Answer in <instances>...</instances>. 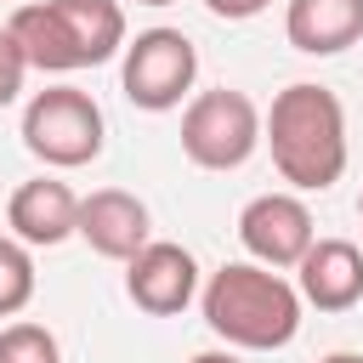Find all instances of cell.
<instances>
[{"instance_id":"1","label":"cell","mask_w":363,"mask_h":363,"mask_svg":"<svg viewBox=\"0 0 363 363\" xmlns=\"http://www.w3.org/2000/svg\"><path fill=\"white\" fill-rule=\"evenodd\" d=\"M261 136L272 147L278 176L301 193H323L346 170V108L329 85L312 79L284 85L261 119Z\"/></svg>"},{"instance_id":"2","label":"cell","mask_w":363,"mask_h":363,"mask_svg":"<svg viewBox=\"0 0 363 363\" xmlns=\"http://www.w3.org/2000/svg\"><path fill=\"white\" fill-rule=\"evenodd\" d=\"M204 323L233 352H278L301 329V289L261 261H227L199 289Z\"/></svg>"},{"instance_id":"3","label":"cell","mask_w":363,"mask_h":363,"mask_svg":"<svg viewBox=\"0 0 363 363\" xmlns=\"http://www.w3.org/2000/svg\"><path fill=\"white\" fill-rule=\"evenodd\" d=\"M6 28L23 45L28 68H40V74L96 68L125 51L119 0H23Z\"/></svg>"},{"instance_id":"4","label":"cell","mask_w":363,"mask_h":363,"mask_svg":"<svg viewBox=\"0 0 363 363\" xmlns=\"http://www.w3.org/2000/svg\"><path fill=\"white\" fill-rule=\"evenodd\" d=\"M102 142H108V119H102V108H96L91 91H79V85H45V91L28 96V108H23V147L40 164L79 170V164H91L102 153Z\"/></svg>"},{"instance_id":"5","label":"cell","mask_w":363,"mask_h":363,"mask_svg":"<svg viewBox=\"0 0 363 363\" xmlns=\"http://www.w3.org/2000/svg\"><path fill=\"white\" fill-rule=\"evenodd\" d=\"M255 147H261V108L244 91L216 85V91L187 96V108H182V153L199 170H238Z\"/></svg>"},{"instance_id":"6","label":"cell","mask_w":363,"mask_h":363,"mask_svg":"<svg viewBox=\"0 0 363 363\" xmlns=\"http://www.w3.org/2000/svg\"><path fill=\"white\" fill-rule=\"evenodd\" d=\"M199 79V45L182 28H142L119 51V91L142 113H170Z\"/></svg>"},{"instance_id":"7","label":"cell","mask_w":363,"mask_h":363,"mask_svg":"<svg viewBox=\"0 0 363 363\" xmlns=\"http://www.w3.org/2000/svg\"><path fill=\"white\" fill-rule=\"evenodd\" d=\"M125 295L136 312L147 318H176L187 312V301L199 295V261L193 250L170 244V238H147L130 261H125Z\"/></svg>"},{"instance_id":"8","label":"cell","mask_w":363,"mask_h":363,"mask_svg":"<svg viewBox=\"0 0 363 363\" xmlns=\"http://www.w3.org/2000/svg\"><path fill=\"white\" fill-rule=\"evenodd\" d=\"M318 238L306 199L295 193H255L238 210V244L261 261V267H295L306 255V244Z\"/></svg>"},{"instance_id":"9","label":"cell","mask_w":363,"mask_h":363,"mask_svg":"<svg viewBox=\"0 0 363 363\" xmlns=\"http://www.w3.org/2000/svg\"><path fill=\"white\" fill-rule=\"evenodd\" d=\"M295 289H301V306H318V312H352L363 301V250L352 238H312L306 255L295 261Z\"/></svg>"},{"instance_id":"10","label":"cell","mask_w":363,"mask_h":363,"mask_svg":"<svg viewBox=\"0 0 363 363\" xmlns=\"http://www.w3.org/2000/svg\"><path fill=\"white\" fill-rule=\"evenodd\" d=\"M74 233H79L96 255L130 261V255L153 238V216H147V204H142L136 193H125V187H96L91 199H79Z\"/></svg>"},{"instance_id":"11","label":"cell","mask_w":363,"mask_h":363,"mask_svg":"<svg viewBox=\"0 0 363 363\" xmlns=\"http://www.w3.org/2000/svg\"><path fill=\"white\" fill-rule=\"evenodd\" d=\"M6 221H11V238H23L28 250H40V244L51 250V244H62L74 233L79 193L68 182H57V176H28V182H17L11 204H6Z\"/></svg>"},{"instance_id":"12","label":"cell","mask_w":363,"mask_h":363,"mask_svg":"<svg viewBox=\"0 0 363 363\" xmlns=\"http://www.w3.org/2000/svg\"><path fill=\"white\" fill-rule=\"evenodd\" d=\"M284 34L306 57H335L363 40V0H289Z\"/></svg>"},{"instance_id":"13","label":"cell","mask_w":363,"mask_h":363,"mask_svg":"<svg viewBox=\"0 0 363 363\" xmlns=\"http://www.w3.org/2000/svg\"><path fill=\"white\" fill-rule=\"evenodd\" d=\"M34 301V255L23 238H0V318H17Z\"/></svg>"},{"instance_id":"14","label":"cell","mask_w":363,"mask_h":363,"mask_svg":"<svg viewBox=\"0 0 363 363\" xmlns=\"http://www.w3.org/2000/svg\"><path fill=\"white\" fill-rule=\"evenodd\" d=\"M0 363H62V346L45 323H6L0 329Z\"/></svg>"},{"instance_id":"15","label":"cell","mask_w":363,"mask_h":363,"mask_svg":"<svg viewBox=\"0 0 363 363\" xmlns=\"http://www.w3.org/2000/svg\"><path fill=\"white\" fill-rule=\"evenodd\" d=\"M23 79H28V57H23V45L11 40V28H0V108L17 102Z\"/></svg>"},{"instance_id":"16","label":"cell","mask_w":363,"mask_h":363,"mask_svg":"<svg viewBox=\"0 0 363 363\" xmlns=\"http://www.w3.org/2000/svg\"><path fill=\"white\" fill-rule=\"evenodd\" d=\"M210 17H227V23H244V17H261L272 0H204Z\"/></svg>"},{"instance_id":"17","label":"cell","mask_w":363,"mask_h":363,"mask_svg":"<svg viewBox=\"0 0 363 363\" xmlns=\"http://www.w3.org/2000/svg\"><path fill=\"white\" fill-rule=\"evenodd\" d=\"M187 363H244V357H233V352H199V357H187Z\"/></svg>"},{"instance_id":"18","label":"cell","mask_w":363,"mask_h":363,"mask_svg":"<svg viewBox=\"0 0 363 363\" xmlns=\"http://www.w3.org/2000/svg\"><path fill=\"white\" fill-rule=\"evenodd\" d=\"M323 363H363V352H329Z\"/></svg>"},{"instance_id":"19","label":"cell","mask_w":363,"mask_h":363,"mask_svg":"<svg viewBox=\"0 0 363 363\" xmlns=\"http://www.w3.org/2000/svg\"><path fill=\"white\" fill-rule=\"evenodd\" d=\"M136 6H170V0H136Z\"/></svg>"},{"instance_id":"20","label":"cell","mask_w":363,"mask_h":363,"mask_svg":"<svg viewBox=\"0 0 363 363\" xmlns=\"http://www.w3.org/2000/svg\"><path fill=\"white\" fill-rule=\"evenodd\" d=\"M357 216H363V193H357Z\"/></svg>"}]
</instances>
